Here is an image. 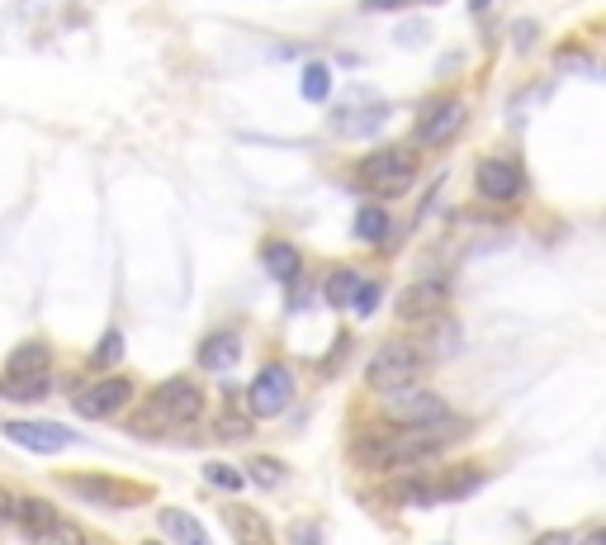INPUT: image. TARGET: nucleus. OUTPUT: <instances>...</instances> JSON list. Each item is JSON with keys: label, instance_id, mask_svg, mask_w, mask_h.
<instances>
[{"label": "nucleus", "instance_id": "1", "mask_svg": "<svg viewBox=\"0 0 606 545\" xmlns=\"http://www.w3.org/2000/svg\"><path fill=\"white\" fill-rule=\"evenodd\" d=\"M199 413H204V394H199L195 380H185V375H176V380H166L152 389V399H147V408L133 418V427L138 432H185V427H195Z\"/></svg>", "mask_w": 606, "mask_h": 545}, {"label": "nucleus", "instance_id": "2", "mask_svg": "<svg viewBox=\"0 0 606 545\" xmlns=\"http://www.w3.org/2000/svg\"><path fill=\"white\" fill-rule=\"evenodd\" d=\"M422 370H427L422 346L389 342V346H379L375 356H370V365H365V384L379 389V394H393V389H412V384L422 380Z\"/></svg>", "mask_w": 606, "mask_h": 545}, {"label": "nucleus", "instance_id": "3", "mask_svg": "<svg viewBox=\"0 0 606 545\" xmlns=\"http://www.w3.org/2000/svg\"><path fill=\"white\" fill-rule=\"evenodd\" d=\"M379 418L389 422V427H403V432H417V427H436V422H446V399L441 394H431V389H393L389 399L379 403Z\"/></svg>", "mask_w": 606, "mask_h": 545}, {"label": "nucleus", "instance_id": "4", "mask_svg": "<svg viewBox=\"0 0 606 545\" xmlns=\"http://www.w3.org/2000/svg\"><path fill=\"white\" fill-rule=\"evenodd\" d=\"M356 176L360 185H370L379 195H403L417 176V152L412 147H379L356 166Z\"/></svg>", "mask_w": 606, "mask_h": 545}, {"label": "nucleus", "instance_id": "5", "mask_svg": "<svg viewBox=\"0 0 606 545\" xmlns=\"http://www.w3.org/2000/svg\"><path fill=\"white\" fill-rule=\"evenodd\" d=\"M289 403H294V375L285 365H266L247 389V413L251 418H280Z\"/></svg>", "mask_w": 606, "mask_h": 545}, {"label": "nucleus", "instance_id": "6", "mask_svg": "<svg viewBox=\"0 0 606 545\" xmlns=\"http://www.w3.org/2000/svg\"><path fill=\"white\" fill-rule=\"evenodd\" d=\"M128 403H133V380H128V375H105L100 384L81 389L72 399V408L90 422H105V418H114V413H124Z\"/></svg>", "mask_w": 606, "mask_h": 545}, {"label": "nucleus", "instance_id": "7", "mask_svg": "<svg viewBox=\"0 0 606 545\" xmlns=\"http://www.w3.org/2000/svg\"><path fill=\"white\" fill-rule=\"evenodd\" d=\"M479 190L488 200H521L526 195V171L517 162H507V157H488L479 162Z\"/></svg>", "mask_w": 606, "mask_h": 545}, {"label": "nucleus", "instance_id": "8", "mask_svg": "<svg viewBox=\"0 0 606 545\" xmlns=\"http://www.w3.org/2000/svg\"><path fill=\"white\" fill-rule=\"evenodd\" d=\"M464 124V105L460 100H436V105L417 119V128H412V138H417V147H441L455 138V128Z\"/></svg>", "mask_w": 606, "mask_h": 545}, {"label": "nucleus", "instance_id": "9", "mask_svg": "<svg viewBox=\"0 0 606 545\" xmlns=\"http://www.w3.org/2000/svg\"><path fill=\"white\" fill-rule=\"evenodd\" d=\"M0 432L10 436V441H19L24 451H38V455H53V451H62V446L76 441L62 422H5Z\"/></svg>", "mask_w": 606, "mask_h": 545}, {"label": "nucleus", "instance_id": "10", "mask_svg": "<svg viewBox=\"0 0 606 545\" xmlns=\"http://www.w3.org/2000/svg\"><path fill=\"white\" fill-rule=\"evenodd\" d=\"M441 304H446V290H441L436 280H422V285H408V290H403L398 318H403V323H427V318H436Z\"/></svg>", "mask_w": 606, "mask_h": 545}, {"label": "nucleus", "instance_id": "11", "mask_svg": "<svg viewBox=\"0 0 606 545\" xmlns=\"http://www.w3.org/2000/svg\"><path fill=\"white\" fill-rule=\"evenodd\" d=\"M223 522H228V531H232V541L237 545H275V531H270V522L256 508L232 503V508L223 512Z\"/></svg>", "mask_w": 606, "mask_h": 545}, {"label": "nucleus", "instance_id": "12", "mask_svg": "<svg viewBox=\"0 0 606 545\" xmlns=\"http://www.w3.org/2000/svg\"><path fill=\"white\" fill-rule=\"evenodd\" d=\"M62 484L72 493H81V498H90V503H138L143 498V493H124L105 474H62Z\"/></svg>", "mask_w": 606, "mask_h": 545}, {"label": "nucleus", "instance_id": "13", "mask_svg": "<svg viewBox=\"0 0 606 545\" xmlns=\"http://www.w3.org/2000/svg\"><path fill=\"white\" fill-rule=\"evenodd\" d=\"M389 119V105H379V100H365V109H341L332 128H337L341 138H370L379 133V124Z\"/></svg>", "mask_w": 606, "mask_h": 545}, {"label": "nucleus", "instance_id": "14", "mask_svg": "<svg viewBox=\"0 0 606 545\" xmlns=\"http://www.w3.org/2000/svg\"><path fill=\"white\" fill-rule=\"evenodd\" d=\"M237 361H242V337H237V332H214V337L199 342V365H204V370L223 375V370H232Z\"/></svg>", "mask_w": 606, "mask_h": 545}, {"label": "nucleus", "instance_id": "15", "mask_svg": "<svg viewBox=\"0 0 606 545\" xmlns=\"http://www.w3.org/2000/svg\"><path fill=\"white\" fill-rule=\"evenodd\" d=\"M10 522H15V527L38 545V536H43V531L57 522V508H53V503H43V498H15V508H10Z\"/></svg>", "mask_w": 606, "mask_h": 545}, {"label": "nucleus", "instance_id": "16", "mask_svg": "<svg viewBox=\"0 0 606 545\" xmlns=\"http://www.w3.org/2000/svg\"><path fill=\"white\" fill-rule=\"evenodd\" d=\"M251 427H256V418L247 413V403L237 399V394H228V399H223V408H218V422H214L218 441H247Z\"/></svg>", "mask_w": 606, "mask_h": 545}, {"label": "nucleus", "instance_id": "17", "mask_svg": "<svg viewBox=\"0 0 606 545\" xmlns=\"http://www.w3.org/2000/svg\"><path fill=\"white\" fill-rule=\"evenodd\" d=\"M48 361H53V346L48 342H24L10 351L5 375H48Z\"/></svg>", "mask_w": 606, "mask_h": 545}, {"label": "nucleus", "instance_id": "18", "mask_svg": "<svg viewBox=\"0 0 606 545\" xmlns=\"http://www.w3.org/2000/svg\"><path fill=\"white\" fill-rule=\"evenodd\" d=\"M261 266H266V275H275V280H294L303 266V256L289 247V242H266L261 247Z\"/></svg>", "mask_w": 606, "mask_h": 545}, {"label": "nucleus", "instance_id": "19", "mask_svg": "<svg viewBox=\"0 0 606 545\" xmlns=\"http://www.w3.org/2000/svg\"><path fill=\"white\" fill-rule=\"evenodd\" d=\"M161 527L171 531L180 545H214L209 531L199 527V517H190V512H180V508H161Z\"/></svg>", "mask_w": 606, "mask_h": 545}, {"label": "nucleus", "instance_id": "20", "mask_svg": "<svg viewBox=\"0 0 606 545\" xmlns=\"http://www.w3.org/2000/svg\"><path fill=\"white\" fill-rule=\"evenodd\" d=\"M48 375H0V399H43Z\"/></svg>", "mask_w": 606, "mask_h": 545}, {"label": "nucleus", "instance_id": "21", "mask_svg": "<svg viewBox=\"0 0 606 545\" xmlns=\"http://www.w3.org/2000/svg\"><path fill=\"white\" fill-rule=\"evenodd\" d=\"M356 290H360V275L341 266V271L327 275V294H322V299H327L332 309H351V299H356Z\"/></svg>", "mask_w": 606, "mask_h": 545}, {"label": "nucleus", "instance_id": "22", "mask_svg": "<svg viewBox=\"0 0 606 545\" xmlns=\"http://www.w3.org/2000/svg\"><path fill=\"white\" fill-rule=\"evenodd\" d=\"M119 361H124V332H119V327H109L105 337H100V346L90 351V370H100V375H105V370H114Z\"/></svg>", "mask_w": 606, "mask_h": 545}, {"label": "nucleus", "instance_id": "23", "mask_svg": "<svg viewBox=\"0 0 606 545\" xmlns=\"http://www.w3.org/2000/svg\"><path fill=\"white\" fill-rule=\"evenodd\" d=\"M356 237L360 242H384V237H389V214H384L379 204H365L356 214Z\"/></svg>", "mask_w": 606, "mask_h": 545}, {"label": "nucleus", "instance_id": "24", "mask_svg": "<svg viewBox=\"0 0 606 545\" xmlns=\"http://www.w3.org/2000/svg\"><path fill=\"white\" fill-rule=\"evenodd\" d=\"M247 474L261 484V489H280L289 479V465H280V460H270V455H251L247 460Z\"/></svg>", "mask_w": 606, "mask_h": 545}, {"label": "nucleus", "instance_id": "25", "mask_svg": "<svg viewBox=\"0 0 606 545\" xmlns=\"http://www.w3.org/2000/svg\"><path fill=\"white\" fill-rule=\"evenodd\" d=\"M303 100H313V105H322L327 95H332V72H327V62H308L303 67Z\"/></svg>", "mask_w": 606, "mask_h": 545}, {"label": "nucleus", "instance_id": "26", "mask_svg": "<svg viewBox=\"0 0 606 545\" xmlns=\"http://www.w3.org/2000/svg\"><path fill=\"white\" fill-rule=\"evenodd\" d=\"M393 493H398V503H436V498H441V489H436L431 479H422V474H417V479H403Z\"/></svg>", "mask_w": 606, "mask_h": 545}, {"label": "nucleus", "instance_id": "27", "mask_svg": "<svg viewBox=\"0 0 606 545\" xmlns=\"http://www.w3.org/2000/svg\"><path fill=\"white\" fill-rule=\"evenodd\" d=\"M204 479L214 484V489H228V493H237L247 479H242V470H232V465H223V460H209L204 465Z\"/></svg>", "mask_w": 606, "mask_h": 545}, {"label": "nucleus", "instance_id": "28", "mask_svg": "<svg viewBox=\"0 0 606 545\" xmlns=\"http://www.w3.org/2000/svg\"><path fill=\"white\" fill-rule=\"evenodd\" d=\"M38 545H86V536H81V527H72V522H62V517H57L53 527L38 536Z\"/></svg>", "mask_w": 606, "mask_h": 545}, {"label": "nucleus", "instance_id": "29", "mask_svg": "<svg viewBox=\"0 0 606 545\" xmlns=\"http://www.w3.org/2000/svg\"><path fill=\"white\" fill-rule=\"evenodd\" d=\"M379 299H384V290H379V280H360L356 299H351V309H356L360 318H370V313L379 309Z\"/></svg>", "mask_w": 606, "mask_h": 545}, {"label": "nucleus", "instance_id": "30", "mask_svg": "<svg viewBox=\"0 0 606 545\" xmlns=\"http://www.w3.org/2000/svg\"><path fill=\"white\" fill-rule=\"evenodd\" d=\"M479 484H483V470H460V474H450V484L441 493H446V498H469Z\"/></svg>", "mask_w": 606, "mask_h": 545}, {"label": "nucleus", "instance_id": "31", "mask_svg": "<svg viewBox=\"0 0 606 545\" xmlns=\"http://www.w3.org/2000/svg\"><path fill=\"white\" fill-rule=\"evenodd\" d=\"M289 541L294 545H322V527L318 522H299V527L289 531Z\"/></svg>", "mask_w": 606, "mask_h": 545}, {"label": "nucleus", "instance_id": "32", "mask_svg": "<svg viewBox=\"0 0 606 545\" xmlns=\"http://www.w3.org/2000/svg\"><path fill=\"white\" fill-rule=\"evenodd\" d=\"M427 24H417V29H403V34H398V43H403V48H412V43H427Z\"/></svg>", "mask_w": 606, "mask_h": 545}, {"label": "nucleus", "instance_id": "33", "mask_svg": "<svg viewBox=\"0 0 606 545\" xmlns=\"http://www.w3.org/2000/svg\"><path fill=\"white\" fill-rule=\"evenodd\" d=\"M535 545H573V536H569V531H545Z\"/></svg>", "mask_w": 606, "mask_h": 545}, {"label": "nucleus", "instance_id": "34", "mask_svg": "<svg viewBox=\"0 0 606 545\" xmlns=\"http://www.w3.org/2000/svg\"><path fill=\"white\" fill-rule=\"evenodd\" d=\"M398 5H408V0H365V10H398Z\"/></svg>", "mask_w": 606, "mask_h": 545}, {"label": "nucleus", "instance_id": "35", "mask_svg": "<svg viewBox=\"0 0 606 545\" xmlns=\"http://www.w3.org/2000/svg\"><path fill=\"white\" fill-rule=\"evenodd\" d=\"M10 508H15V498H10V493L0 489V522H10Z\"/></svg>", "mask_w": 606, "mask_h": 545}, {"label": "nucleus", "instance_id": "36", "mask_svg": "<svg viewBox=\"0 0 606 545\" xmlns=\"http://www.w3.org/2000/svg\"><path fill=\"white\" fill-rule=\"evenodd\" d=\"M583 545H606V531H602V527H592L588 536H583Z\"/></svg>", "mask_w": 606, "mask_h": 545}, {"label": "nucleus", "instance_id": "37", "mask_svg": "<svg viewBox=\"0 0 606 545\" xmlns=\"http://www.w3.org/2000/svg\"><path fill=\"white\" fill-rule=\"evenodd\" d=\"M531 38H535V29H531V24H521V29H517V48H526Z\"/></svg>", "mask_w": 606, "mask_h": 545}, {"label": "nucleus", "instance_id": "38", "mask_svg": "<svg viewBox=\"0 0 606 545\" xmlns=\"http://www.w3.org/2000/svg\"><path fill=\"white\" fill-rule=\"evenodd\" d=\"M483 5H488V0H474V10H483Z\"/></svg>", "mask_w": 606, "mask_h": 545}, {"label": "nucleus", "instance_id": "39", "mask_svg": "<svg viewBox=\"0 0 606 545\" xmlns=\"http://www.w3.org/2000/svg\"><path fill=\"white\" fill-rule=\"evenodd\" d=\"M147 545H152V541H147Z\"/></svg>", "mask_w": 606, "mask_h": 545}]
</instances>
